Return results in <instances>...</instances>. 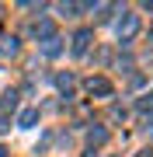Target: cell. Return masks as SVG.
I'll use <instances>...</instances> for the list:
<instances>
[{"label":"cell","mask_w":153,"mask_h":157,"mask_svg":"<svg viewBox=\"0 0 153 157\" xmlns=\"http://www.w3.org/2000/svg\"><path fill=\"white\" fill-rule=\"evenodd\" d=\"M87 42H91V32H80V35H77V42H73V52H84V49H87Z\"/></svg>","instance_id":"obj_4"},{"label":"cell","mask_w":153,"mask_h":157,"mask_svg":"<svg viewBox=\"0 0 153 157\" xmlns=\"http://www.w3.org/2000/svg\"><path fill=\"white\" fill-rule=\"evenodd\" d=\"M0 157H7V150H4V147H0Z\"/></svg>","instance_id":"obj_8"},{"label":"cell","mask_w":153,"mask_h":157,"mask_svg":"<svg viewBox=\"0 0 153 157\" xmlns=\"http://www.w3.org/2000/svg\"><path fill=\"white\" fill-rule=\"evenodd\" d=\"M35 119H38V112H35V108H24V112H21V119H17V122H21L24 129H28V126H35Z\"/></svg>","instance_id":"obj_3"},{"label":"cell","mask_w":153,"mask_h":157,"mask_svg":"<svg viewBox=\"0 0 153 157\" xmlns=\"http://www.w3.org/2000/svg\"><path fill=\"white\" fill-rule=\"evenodd\" d=\"M4 108H17V94L11 91V94H4Z\"/></svg>","instance_id":"obj_6"},{"label":"cell","mask_w":153,"mask_h":157,"mask_svg":"<svg viewBox=\"0 0 153 157\" xmlns=\"http://www.w3.org/2000/svg\"><path fill=\"white\" fill-rule=\"evenodd\" d=\"M136 28H139V17H136V14H129V17H125V21L118 25V35H122V39H129V35L136 32Z\"/></svg>","instance_id":"obj_1"},{"label":"cell","mask_w":153,"mask_h":157,"mask_svg":"<svg viewBox=\"0 0 153 157\" xmlns=\"http://www.w3.org/2000/svg\"><path fill=\"white\" fill-rule=\"evenodd\" d=\"M87 87H91V94H94V91H97V94H111V84H108V80H101V77H97V80H91Z\"/></svg>","instance_id":"obj_2"},{"label":"cell","mask_w":153,"mask_h":157,"mask_svg":"<svg viewBox=\"0 0 153 157\" xmlns=\"http://www.w3.org/2000/svg\"><path fill=\"white\" fill-rule=\"evenodd\" d=\"M0 49H4V52H17V42H14V39H7L4 45H0Z\"/></svg>","instance_id":"obj_7"},{"label":"cell","mask_w":153,"mask_h":157,"mask_svg":"<svg viewBox=\"0 0 153 157\" xmlns=\"http://www.w3.org/2000/svg\"><path fill=\"white\" fill-rule=\"evenodd\" d=\"M42 49H46V56H56V52H59V39H46Z\"/></svg>","instance_id":"obj_5"}]
</instances>
